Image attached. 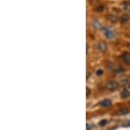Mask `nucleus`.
I'll list each match as a JSON object with an SVG mask.
<instances>
[{
	"instance_id": "1",
	"label": "nucleus",
	"mask_w": 130,
	"mask_h": 130,
	"mask_svg": "<svg viewBox=\"0 0 130 130\" xmlns=\"http://www.w3.org/2000/svg\"><path fill=\"white\" fill-rule=\"evenodd\" d=\"M106 87L109 91H115V90H116L119 87V84L115 80H109L106 84Z\"/></svg>"
},
{
	"instance_id": "2",
	"label": "nucleus",
	"mask_w": 130,
	"mask_h": 130,
	"mask_svg": "<svg viewBox=\"0 0 130 130\" xmlns=\"http://www.w3.org/2000/svg\"><path fill=\"white\" fill-rule=\"evenodd\" d=\"M103 33L107 39H115V31L109 28H103Z\"/></svg>"
},
{
	"instance_id": "3",
	"label": "nucleus",
	"mask_w": 130,
	"mask_h": 130,
	"mask_svg": "<svg viewBox=\"0 0 130 130\" xmlns=\"http://www.w3.org/2000/svg\"><path fill=\"white\" fill-rule=\"evenodd\" d=\"M121 60H122L123 63H125L126 65L130 66V52H123L121 56Z\"/></svg>"
},
{
	"instance_id": "4",
	"label": "nucleus",
	"mask_w": 130,
	"mask_h": 130,
	"mask_svg": "<svg viewBox=\"0 0 130 130\" xmlns=\"http://www.w3.org/2000/svg\"><path fill=\"white\" fill-rule=\"evenodd\" d=\"M107 48H108V46H107V44L104 41H100L99 43L97 44V49L99 50L100 52H105L107 51Z\"/></svg>"
},
{
	"instance_id": "5",
	"label": "nucleus",
	"mask_w": 130,
	"mask_h": 130,
	"mask_svg": "<svg viewBox=\"0 0 130 130\" xmlns=\"http://www.w3.org/2000/svg\"><path fill=\"white\" fill-rule=\"evenodd\" d=\"M101 107H102V108H108V107H110L111 105H112V102H111L110 100H102V102L100 103Z\"/></svg>"
},
{
	"instance_id": "6",
	"label": "nucleus",
	"mask_w": 130,
	"mask_h": 130,
	"mask_svg": "<svg viewBox=\"0 0 130 130\" xmlns=\"http://www.w3.org/2000/svg\"><path fill=\"white\" fill-rule=\"evenodd\" d=\"M129 19V16L127 15V14H123L122 16L120 18V21L122 24H125V23H127V21Z\"/></svg>"
},
{
	"instance_id": "7",
	"label": "nucleus",
	"mask_w": 130,
	"mask_h": 130,
	"mask_svg": "<svg viewBox=\"0 0 130 130\" xmlns=\"http://www.w3.org/2000/svg\"><path fill=\"white\" fill-rule=\"evenodd\" d=\"M129 113V110L127 109V108H121L120 110L118 111V113H117V114H119V115H125V114H127Z\"/></svg>"
},
{
	"instance_id": "8",
	"label": "nucleus",
	"mask_w": 130,
	"mask_h": 130,
	"mask_svg": "<svg viewBox=\"0 0 130 130\" xmlns=\"http://www.w3.org/2000/svg\"><path fill=\"white\" fill-rule=\"evenodd\" d=\"M129 95H130V93L127 89L122 90V92H121V98H123V99H127V98L129 97Z\"/></svg>"
},
{
	"instance_id": "9",
	"label": "nucleus",
	"mask_w": 130,
	"mask_h": 130,
	"mask_svg": "<svg viewBox=\"0 0 130 130\" xmlns=\"http://www.w3.org/2000/svg\"><path fill=\"white\" fill-rule=\"evenodd\" d=\"M123 9H124V10H126V11H129L130 10V3L127 1H125L123 2Z\"/></svg>"
},
{
	"instance_id": "10",
	"label": "nucleus",
	"mask_w": 130,
	"mask_h": 130,
	"mask_svg": "<svg viewBox=\"0 0 130 130\" xmlns=\"http://www.w3.org/2000/svg\"><path fill=\"white\" fill-rule=\"evenodd\" d=\"M108 20L113 23H115L117 20H118V18H117L115 15H113V14H109V15L108 16Z\"/></svg>"
},
{
	"instance_id": "11",
	"label": "nucleus",
	"mask_w": 130,
	"mask_h": 130,
	"mask_svg": "<svg viewBox=\"0 0 130 130\" xmlns=\"http://www.w3.org/2000/svg\"><path fill=\"white\" fill-rule=\"evenodd\" d=\"M92 26H93L94 28L97 29V30H99V29H102V26H101V23H99L98 21H94V22L92 23Z\"/></svg>"
},
{
	"instance_id": "12",
	"label": "nucleus",
	"mask_w": 130,
	"mask_h": 130,
	"mask_svg": "<svg viewBox=\"0 0 130 130\" xmlns=\"http://www.w3.org/2000/svg\"><path fill=\"white\" fill-rule=\"evenodd\" d=\"M95 10L96 12H102L104 10V6L102 5H99L95 8Z\"/></svg>"
},
{
	"instance_id": "13",
	"label": "nucleus",
	"mask_w": 130,
	"mask_h": 130,
	"mask_svg": "<svg viewBox=\"0 0 130 130\" xmlns=\"http://www.w3.org/2000/svg\"><path fill=\"white\" fill-rule=\"evenodd\" d=\"M107 122H108V121H107L106 120H102V121H100L99 125L101 126V127H103V126H106L107 125Z\"/></svg>"
},
{
	"instance_id": "14",
	"label": "nucleus",
	"mask_w": 130,
	"mask_h": 130,
	"mask_svg": "<svg viewBox=\"0 0 130 130\" xmlns=\"http://www.w3.org/2000/svg\"><path fill=\"white\" fill-rule=\"evenodd\" d=\"M102 74H103V71H102V69H99V70L96 71V75H97V76H101V75H102Z\"/></svg>"
},
{
	"instance_id": "15",
	"label": "nucleus",
	"mask_w": 130,
	"mask_h": 130,
	"mask_svg": "<svg viewBox=\"0 0 130 130\" xmlns=\"http://www.w3.org/2000/svg\"><path fill=\"white\" fill-rule=\"evenodd\" d=\"M90 93H91V91H90V89L89 87H87V97H89L90 95Z\"/></svg>"
},
{
	"instance_id": "16",
	"label": "nucleus",
	"mask_w": 130,
	"mask_h": 130,
	"mask_svg": "<svg viewBox=\"0 0 130 130\" xmlns=\"http://www.w3.org/2000/svg\"><path fill=\"white\" fill-rule=\"evenodd\" d=\"M97 1H99V0H89V3L90 4H94V3H95V2H97Z\"/></svg>"
},
{
	"instance_id": "17",
	"label": "nucleus",
	"mask_w": 130,
	"mask_h": 130,
	"mask_svg": "<svg viewBox=\"0 0 130 130\" xmlns=\"http://www.w3.org/2000/svg\"><path fill=\"white\" fill-rule=\"evenodd\" d=\"M129 124H126V125H124V127H130V122H128Z\"/></svg>"
},
{
	"instance_id": "18",
	"label": "nucleus",
	"mask_w": 130,
	"mask_h": 130,
	"mask_svg": "<svg viewBox=\"0 0 130 130\" xmlns=\"http://www.w3.org/2000/svg\"><path fill=\"white\" fill-rule=\"evenodd\" d=\"M127 46L130 48V42H129V43H127Z\"/></svg>"
}]
</instances>
